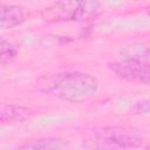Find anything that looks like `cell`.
Instances as JSON below:
<instances>
[{"label": "cell", "mask_w": 150, "mask_h": 150, "mask_svg": "<svg viewBox=\"0 0 150 150\" xmlns=\"http://www.w3.org/2000/svg\"><path fill=\"white\" fill-rule=\"evenodd\" d=\"M67 144L64 139L61 138H39L35 141L26 142L23 144H20L18 148L19 149H42V150H52V149H63L66 148Z\"/></svg>", "instance_id": "obj_8"}, {"label": "cell", "mask_w": 150, "mask_h": 150, "mask_svg": "<svg viewBox=\"0 0 150 150\" xmlns=\"http://www.w3.org/2000/svg\"><path fill=\"white\" fill-rule=\"evenodd\" d=\"M145 12H146V14H148V16L150 18V6H148V7L145 8Z\"/></svg>", "instance_id": "obj_11"}, {"label": "cell", "mask_w": 150, "mask_h": 150, "mask_svg": "<svg viewBox=\"0 0 150 150\" xmlns=\"http://www.w3.org/2000/svg\"><path fill=\"white\" fill-rule=\"evenodd\" d=\"M131 110L135 114H146V112H149L150 111V98H145V100L136 102Z\"/></svg>", "instance_id": "obj_10"}, {"label": "cell", "mask_w": 150, "mask_h": 150, "mask_svg": "<svg viewBox=\"0 0 150 150\" xmlns=\"http://www.w3.org/2000/svg\"><path fill=\"white\" fill-rule=\"evenodd\" d=\"M18 54V50L15 47H13L9 41L2 39L0 42V59H1V64L5 66L9 61H12Z\"/></svg>", "instance_id": "obj_9"}, {"label": "cell", "mask_w": 150, "mask_h": 150, "mask_svg": "<svg viewBox=\"0 0 150 150\" xmlns=\"http://www.w3.org/2000/svg\"><path fill=\"white\" fill-rule=\"evenodd\" d=\"M88 148L97 149H130L143 144L142 136L134 129L120 125L101 127L91 130Z\"/></svg>", "instance_id": "obj_2"}, {"label": "cell", "mask_w": 150, "mask_h": 150, "mask_svg": "<svg viewBox=\"0 0 150 150\" xmlns=\"http://www.w3.org/2000/svg\"><path fill=\"white\" fill-rule=\"evenodd\" d=\"M87 0H56L40 12L41 20L49 23L83 20L89 9Z\"/></svg>", "instance_id": "obj_3"}, {"label": "cell", "mask_w": 150, "mask_h": 150, "mask_svg": "<svg viewBox=\"0 0 150 150\" xmlns=\"http://www.w3.org/2000/svg\"><path fill=\"white\" fill-rule=\"evenodd\" d=\"M121 59H127L136 62H142L150 66V43L135 42L125 46L120 52Z\"/></svg>", "instance_id": "obj_7"}, {"label": "cell", "mask_w": 150, "mask_h": 150, "mask_svg": "<svg viewBox=\"0 0 150 150\" xmlns=\"http://www.w3.org/2000/svg\"><path fill=\"white\" fill-rule=\"evenodd\" d=\"M26 20L25 11L16 5H2L0 8V25L2 29H12L21 26Z\"/></svg>", "instance_id": "obj_6"}, {"label": "cell", "mask_w": 150, "mask_h": 150, "mask_svg": "<svg viewBox=\"0 0 150 150\" xmlns=\"http://www.w3.org/2000/svg\"><path fill=\"white\" fill-rule=\"evenodd\" d=\"M98 87V80L83 71H54L45 74L35 81V88L39 91L75 104L94 98Z\"/></svg>", "instance_id": "obj_1"}, {"label": "cell", "mask_w": 150, "mask_h": 150, "mask_svg": "<svg viewBox=\"0 0 150 150\" xmlns=\"http://www.w3.org/2000/svg\"><path fill=\"white\" fill-rule=\"evenodd\" d=\"M108 68L117 77L132 84L150 87V66L127 59L115 60L108 63Z\"/></svg>", "instance_id": "obj_4"}, {"label": "cell", "mask_w": 150, "mask_h": 150, "mask_svg": "<svg viewBox=\"0 0 150 150\" xmlns=\"http://www.w3.org/2000/svg\"><path fill=\"white\" fill-rule=\"evenodd\" d=\"M33 115V111L22 104H2L0 109V122L4 125L16 124L28 120Z\"/></svg>", "instance_id": "obj_5"}]
</instances>
